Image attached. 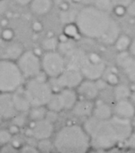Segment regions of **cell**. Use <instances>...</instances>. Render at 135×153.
Segmentation results:
<instances>
[{"mask_svg": "<svg viewBox=\"0 0 135 153\" xmlns=\"http://www.w3.org/2000/svg\"><path fill=\"white\" fill-rule=\"evenodd\" d=\"M75 22L81 36L97 39L106 45H114L120 33L118 23L107 11L97 5H87L76 15Z\"/></svg>", "mask_w": 135, "mask_h": 153, "instance_id": "cell-1", "label": "cell"}, {"mask_svg": "<svg viewBox=\"0 0 135 153\" xmlns=\"http://www.w3.org/2000/svg\"><path fill=\"white\" fill-rule=\"evenodd\" d=\"M83 126L90 137L91 147L99 150H109L126 142L133 132L130 119L116 116L106 120H98L91 116L87 118Z\"/></svg>", "mask_w": 135, "mask_h": 153, "instance_id": "cell-2", "label": "cell"}, {"mask_svg": "<svg viewBox=\"0 0 135 153\" xmlns=\"http://www.w3.org/2000/svg\"><path fill=\"white\" fill-rule=\"evenodd\" d=\"M54 150L61 153H85L91 148V141L84 126L70 124L61 127L55 134Z\"/></svg>", "mask_w": 135, "mask_h": 153, "instance_id": "cell-3", "label": "cell"}, {"mask_svg": "<svg viewBox=\"0 0 135 153\" xmlns=\"http://www.w3.org/2000/svg\"><path fill=\"white\" fill-rule=\"evenodd\" d=\"M24 81L15 61L0 58V92L12 93L22 87Z\"/></svg>", "mask_w": 135, "mask_h": 153, "instance_id": "cell-4", "label": "cell"}, {"mask_svg": "<svg viewBox=\"0 0 135 153\" xmlns=\"http://www.w3.org/2000/svg\"><path fill=\"white\" fill-rule=\"evenodd\" d=\"M23 88L32 107L46 106L53 94V89L48 80H41L36 77L28 79Z\"/></svg>", "mask_w": 135, "mask_h": 153, "instance_id": "cell-5", "label": "cell"}, {"mask_svg": "<svg viewBox=\"0 0 135 153\" xmlns=\"http://www.w3.org/2000/svg\"><path fill=\"white\" fill-rule=\"evenodd\" d=\"M106 63L97 53H87L79 71L84 79L97 81L102 77L106 72Z\"/></svg>", "mask_w": 135, "mask_h": 153, "instance_id": "cell-6", "label": "cell"}, {"mask_svg": "<svg viewBox=\"0 0 135 153\" xmlns=\"http://www.w3.org/2000/svg\"><path fill=\"white\" fill-rule=\"evenodd\" d=\"M41 70L49 78L58 77L65 69L66 62L63 55L59 51H46L41 58Z\"/></svg>", "mask_w": 135, "mask_h": 153, "instance_id": "cell-7", "label": "cell"}, {"mask_svg": "<svg viewBox=\"0 0 135 153\" xmlns=\"http://www.w3.org/2000/svg\"><path fill=\"white\" fill-rule=\"evenodd\" d=\"M15 62L25 80L33 78L41 72V58L32 50H24Z\"/></svg>", "mask_w": 135, "mask_h": 153, "instance_id": "cell-8", "label": "cell"}, {"mask_svg": "<svg viewBox=\"0 0 135 153\" xmlns=\"http://www.w3.org/2000/svg\"><path fill=\"white\" fill-rule=\"evenodd\" d=\"M51 79L55 80V84L60 91L61 89L66 88L76 89L84 80V77L79 70L66 67V69L58 77Z\"/></svg>", "mask_w": 135, "mask_h": 153, "instance_id": "cell-9", "label": "cell"}, {"mask_svg": "<svg viewBox=\"0 0 135 153\" xmlns=\"http://www.w3.org/2000/svg\"><path fill=\"white\" fill-rule=\"evenodd\" d=\"M31 136L35 140H42L51 138L54 132L53 123L44 118L39 121H32V125L29 127Z\"/></svg>", "mask_w": 135, "mask_h": 153, "instance_id": "cell-10", "label": "cell"}, {"mask_svg": "<svg viewBox=\"0 0 135 153\" xmlns=\"http://www.w3.org/2000/svg\"><path fill=\"white\" fill-rule=\"evenodd\" d=\"M78 99H84L95 101L98 97L100 90L98 89L96 81L84 79L76 88Z\"/></svg>", "mask_w": 135, "mask_h": 153, "instance_id": "cell-11", "label": "cell"}, {"mask_svg": "<svg viewBox=\"0 0 135 153\" xmlns=\"http://www.w3.org/2000/svg\"><path fill=\"white\" fill-rule=\"evenodd\" d=\"M117 64L123 69L124 74L132 82H135V57L130 52L124 51L119 52L117 56Z\"/></svg>", "mask_w": 135, "mask_h": 153, "instance_id": "cell-12", "label": "cell"}, {"mask_svg": "<svg viewBox=\"0 0 135 153\" xmlns=\"http://www.w3.org/2000/svg\"><path fill=\"white\" fill-rule=\"evenodd\" d=\"M113 113L114 116L132 120L135 116V105L130 99L116 100L113 108Z\"/></svg>", "mask_w": 135, "mask_h": 153, "instance_id": "cell-13", "label": "cell"}, {"mask_svg": "<svg viewBox=\"0 0 135 153\" xmlns=\"http://www.w3.org/2000/svg\"><path fill=\"white\" fill-rule=\"evenodd\" d=\"M17 113L12 93L0 92V115L5 118V120H11Z\"/></svg>", "mask_w": 135, "mask_h": 153, "instance_id": "cell-14", "label": "cell"}, {"mask_svg": "<svg viewBox=\"0 0 135 153\" xmlns=\"http://www.w3.org/2000/svg\"><path fill=\"white\" fill-rule=\"evenodd\" d=\"M95 107V102L93 100H84V99H78L74 107L72 108L71 111L72 113L79 117H89L93 114Z\"/></svg>", "mask_w": 135, "mask_h": 153, "instance_id": "cell-15", "label": "cell"}, {"mask_svg": "<svg viewBox=\"0 0 135 153\" xmlns=\"http://www.w3.org/2000/svg\"><path fill=\"white\" fill-rule=\"evenodd\" d=\"M24 48L23 44L17 41H8L6 42V45L4 46L2 53H3V57L5 59L16 61L18 57L23 54L24 51Z\"/></svg>", "mask_w": 135, "mask_h": 153, "instance_id": "cell-16", "label": "cell"}, {"mask_svg": "<svg viewBox=\"0 0 135 153\" xmlns=\"http://www.w3.org/2000/svg\"><path fill=\"white\" fill-rule=\"evenodd\" d=\"M12 97H13L14 104V107H15L17 112L27 114L32 106L23 91V86L20 87L15 91L12 92Z\"/></svg>", "mask_w": 135, "mask_h": 153, "instance_id": "cell-17", "label": "cell"}, {"mask_svg": "<svg viewBox=\"0 0 135 153\" xmlns=\"http://www.w3.org/2000/svg\"><path fill=\"white\" fill-rule=\"evenodd\" d=\"M53 7L52 0H32L29 4L31 12L37 16L48 14Z\"/></svg>", "mask_w": 135, "mask_h": 153, "instance_id": "cell-18", "label": "cell"}, {"mask_svg": "<svg viewBox=\"0 0 135 153\" xmlns=\"http://www.w3.org/2000/svg\"><path fill=\"white\" fill-rule=\"evenodd\" d=\"M60 96L62 100L64 110H71L76 102L78 100V95L77 93L76 89H61L60 91Z\"/></svg>", "mask_w": 135, "mask_h": 153, "instance_id": "cell-19", "label": "cell"}, {"mask_svg": "<svg viewBox=\"0 0 135 153\" xmlns=\"http://www.w3.org/2000/svg\"><path fill=\"white\" fill-rule=\"evenodd\" d=\"M113 116H114L113 108L109 105H107L103 101L95 103L92 117H94L98 120H106L111 118Z\"/></svg>", "mask_w": 135, "mask_h": 153, "instance_id": "cell-20", "label": "cell"}, {"mask_svg": "<svg viewBox=\"0 0 135 153\" xmlns=\"http://www.w3.org/2000/svg\"><path fill=\"white\" fill-rule=\"evenodd\" d=\"M48 109L46 106H34L31 107L27 113V117L31 121H39L46 117Z\"/></svg>", "mask_w": 135, "mask_h": 153, "instance_id": "cell-21", "label": "cell"}, {"mask_svg": "<svg viewBox=\"0 0 135 153\" xmlns=\"http://www.w3.org/2000/svg\"><path fill=\"white\" fill-rule=\"evenodd\" d=\"M46 108L48 110L53 111L56 113H60L64 110L62 100H61V98H60L59 92H53L50 100L46 104Z\"/></svg>", "mask_w": 135, "mask_h": 153, "instance_id": "cell-22", "label": "cell"}, {"mask_svg": "<svg viewBox=\"0 0 135 153\" xmlns=\"http://www.w3.org/2000/svg\"><path fill=\"white\" fill-rule=\"evenodd\" d=\"M131 96H132L131 87H129L125 84H117L115 86L114 97H115V100L130 99Z\"/></svg>", "mask_w": 135, "mask_h": 153, "instance_id": "cell-23", "label": "cell"}, {"mask_svg": "<svg viewBox=\"0 0 135 153\" xmlns=\"http://www.w3.org/2000/svg\"><path fill=\"white\" fill-rule=\"evenodd\" d=\"M131 38L126 35V34H120L114 43L115 48L118 52H124V51H128L130 45H131Z\"/></svg>", "mask_w": 135, "mask_h": 153, "instance_id": "cell-24", "label": "cell"}, {"mask_svg": "<svg viewBox=\"0 0 135 153\" xmlns=\"http://www.w3.org/2000/svg\"><path fill=\"white\" fill-rule=\"evenodd\" d=\"M63 35L68 39H77L80 34L79 30L75 22L65 23L63 27Z\"/></svg>", "mask_w": 135, "mask_h": 153, "instance_id": "cell-25", "label": "cell"}, {"mask_svg": "<svg viewBox=\"0 0 135 153\" xmlns=\"http://www.w3.org/2000/svg\"><path fill=\"white\" fill-rule=\"evenodd\" d=\"M60 44V40L56 37H47L41 41V48L42 49L46 51H55L58 49Z\"/></svg>", "mask_w": 135, "mask_h": 153, "instance_id": "cell-26", "label": "cell"}, {"mask_svg": "<svg viewBox=\"0 0 135 153\" xmlns=\"http://www.w3.org/2000/svg\"><path fill=\"white\" fill-rule=\"evenodd\" d=\"M36 147L39 152H49L54 149V144L53 142H51L50 138H48V139L39 140Z\"/></svg>", "mask_w": 135, "mask_h": 153, "instance_id": "cell-27", "label": "cell"}, {"mask_svg": "<svg viewBox=\"0 0 135 153\" xmlns=\"http://www.w3.org/2000/svg\"><path fill=\"white\" fill-rule=\"evenodd\" d=\"M12 124L18 126L19 128H22L25 126L27 121V114L25 113H17L12 119Z\"/></svg>", "mask_w": 135, "mask_h": 153, "instance_id": "cell-28", "label": "cell"}, {"mask_svg": "<svg viewBox=\"0 0 135 153\" xmlns=\"http://www.w3.org/2000/svg\"><path fill=\"white\" fill-rule=\"evenodd\" d=\"M13 134L8 130V128L0 129V145H5L10 143L13 140Z\"/></svg>", "mask_w": 135, "mask_h": 153, "instance_id": "cell-29", "label": "cell"}, {"mask_svg": "<svg viewBox=\"0 0 135 153\" xmlns=\"http://www.w3.org/2000/svg\"><path fill=\"white\" fill-rule=\"evenodd\" d=\"M14 37V32L10 28H5L1 32V39L4 41H6V42L12 41Z\"/></svg>", "mask_w": 135, "mask_h": 153, "instance_id": "cell-30", "label": "cell"}, {"mask_svg": "<svg viewBox=\"0 0 135 153\" xmlns=\"http://www.w3.org/2000/svg\"><path fill=\"white\" fill-rule=\"evenodd\" d=\"M106 82L107 84H109V85L115 86V85L119 84V76H118L115 73L110 72V73H108V74H107V76H106Z\"/></svg>", "mask_w": 135, "mask_h": 153, "instance_id": "cell-31", "label": "cell"}, {"mask_svg": "<svg viewBox=\"0 0 135 153\" xmlns=\"http://www.w3.org/2000/svg\"><path fill=\"white\" fill-rule=\"evenodd\" d=\"M19 152L23 153H37L39 152L37 147L35 146H32V145H30V144H23L20 149H19Z\"/></svg>", "mask_w": 135, "mask_h": 153, "instance_id": "cell-32", "label": "cell"}, {"mask_svg": "<svg viewBox=\"0 0 135 153\" xmlns=\"http://www.w3.org/2000/svg\"><path fill=\"white\" fill-rule=\"evenodd\" d=\"M0 152H5V153H14V152H19L18 149H16L12 143L2 145L0 147Z\"/></svg>", "mask_w": 135, "mask_h": 153, "instance_id": "cell-33", "label": "cell"}, {"mask_svg": "<svg viewBox=\"0 0 135 153\" xmlns=\"http://www.w3.org/2000/svg\"><path fill=\"white\" fill-rule=\"evenodd\" d=\"M126 13L131 16H135V0H132L131 3L126 6Z\"/></svg>", "mask_w": 135, "mask_h": 153, "instance_id": "cell-34", "label": "cell"}, {"mask_svg": "<svg viewBox=\"0 0 135 153\" xmlns=\"http://www.w3.org/2000/svg\"><path fill=\"white\" fill-rule=\"evenodd\" d=\"M115 13L117 14V15H123L126 13V7L121 5V4H116L115 7Z\"/></svg>", "mask_w": 135, "mask_h": 153, "instance_id": "cell-35", "label": "cell"}, {"mask_svg": "<svg viewBox=\"0 0 135 153\" xmlns=\"http://www.w3.org/2000/svg\"><path fill=\"white\" fill-rule=\"evenodd\" d=\"M32 30L34 31L39 32V31H41L42 30V23L41 22H39V21H35V22H32Z\"/></svg>", "mask_w": 135, "mask_h": 153, "instance_id": "cell-36", "label": "cell"}, {"mask_svg": "<svg viewBox=\"0 0 135 153\" xmlns=\"http://www.w3.org/2000/svg\"><path fill=\"white\" fill-rule=\"evenodd\" d=\"M126 143H128L129 147H131V148H134L135 149V133H134V131H133V134L130 135V137L127 139Z\"/></svg>", "mask_w": 135, "mask_h": 153, "instance_id": "cell-37", "label": "cell"}, {"mask_svg": "<svg viewBox=\"0 0 135 153\" xmlns=\"http://www.w3.org/2000/svg\"><path fill=\"white\" fill-rule=\"evenodd\" d=\"M8 130L11 132V134H12L13 135H15V134H17L19 133L20 128H19L18 126H14V125L12 124V125L8 127Z\"/></svg>", "mask_w": 135, "mask_h": 153, "instance_id": "cell-38", "label": "cell"}, {"mask_svg": "<svg viewBox=\"0 0 135 153\" xmlns=\"http://www.w3.org/2000/svg\"><path fill=\"white\" fill-rule=\"evenodd\" d=\"M32 0H14V2L20 5V6H26V5H29V4L31 3Z\"/></svg>", "mask_w": 135, "mask_h": 153, "instance_id": "cell-39", "label": "cell"}, {"mask_svg": "<svg viewBox=\"0 0 135 153\" xmlns=\"http://www.w3.org/2000/svg\"><path fill=\"white\" fill-rule=\"evenodd\" d=\"M129 52L133 56L135 57V39H133L131 41V45H130V48H129Z\"/></svg>", "mask_w": 135, "mask_h": 153, "instance_id": "cell-40", "label": "cell"}, {"mask_svg": "<svg viewBox=\"0 0 135 153\" xmlns=\"http://www.w3.org/2000/svg\"><path fill=\"white\" fill-rule=\"evenodd\" d=\"M132 125H133V131H135V116L132 118Z\"/></svg>", "mask_w": 135, "mask_h": 153, "instance_id": "cell-41", "label": "cell"}, {"mask_svg": "<svg viewBox=\"0 0 135 153\" xmlns=\"http://www.w3.org/2000/svg\"><path fill=\"white\" fill-rule=\"evenodd\" d=\"M4 121H5V118H4V117H3L0 115V126H1V125L4 123Z\"/></svg>", "mask_w": 135, "mask_h": 153, "instance_id": "cell-42", "label": "cell"}, {"mask_svg": "<svg viewBox=\"0 0 135 153\" xmlns=\"http://www.w3.org/2000/svg\"><path fill=\"white\" fill-rule=\"evenodd\" d=\"M2 1H4V0H0V2H2Z\"/></svg>", "mask_w": 135, "mask_h": 153, "instance_id": "cell-43", "label": "cell"}, {"mask_svg": "<svg viewBox=\"0 0 135 153\" xmlns=\"http://www.w3.org/2000/svg\"><path fill=\"white\" fill-rule=\"evenodd\" d=\"M0 147H1V145H0Z\"/></svg>", "mask_w": 135, "mask_h": 153, "instance_id": "cell-44", "label": "cell"}]
</instances>
